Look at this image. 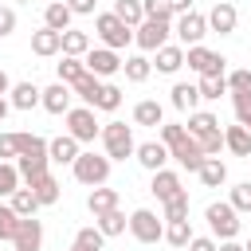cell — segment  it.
Instances as JSON below:
<instances>
[{
  "instance_id": "f5cc1de1",
  "label": "cell",
  "mask_w": 251,
  "mask_h": 251,
  "mask_svg": "<svg viewBox=\"0 0 251 251\" xmlns=\"http://www.w3.org/2000/svg\"><path fill=\"white\" fill-rule=\"evenodd\" d=\"M67 4H71L75 16H94V4H98V0H67Z\"/></svg>"
},
{
  "instance_id": "836d02e7",
  "label": "cell",
  "mask_w": 251,
  "mask_h": 251,
  "mask_svg": "<svg viewBox=\"0 0 251 251\" xmlns=\"http://www.w3.org/2000/svg\"><path fill=\"white\" fill-rule=\"evenodd\" d=\"M165 243L169 247H188L192 243V224L188 220H169L165 224Z\"/></svg>"
},
{
  "instance_id": "ac0fdd59",
  "label": "cell",
  "mask_w": 251,
  "mask_h": 251,
  "mask_svg": "<svg viewBox=\"0 0 251 251\" xmlns=\"http://www.w3.org/2000/svg\"><path fill=\"white\" fill-rule=\"evenodd\" d=\"M31 51L35 55H43V59H51V55H59L63 51V31H55V27H39V31H31Z\"/></svg>"
},
{
  "instance_id": "3957f363",
  "label": "cell",
  "mask_w": 251,
  "mask_h": 251,
  "mask_svg": "<svg viewBox=\"0 0 251 251\" xmlns=\"http://www.w3.org/2000/svg\"><path fill=\"white\" fill-rule=\"evenodd\" d=\"M102 153L110 161H126L137 153V141H133V126L126 122H106L102 126Z\"/></svg>"
},
{
  "instance_id": "bcb514c9",
  "label": "cell",
  "mask_w": 251,
  "mask_h": 251,
  "mask_svg": "<svg viewBox=\"0 0 251 251\" xmlns=\"http://www.w3.org/2000/svg\"><path fill=\"white\" fill-rule=\"evenodd\" d=\"M231 208L235 212H251V180H243V184L231 188Z\"/></svg>"
},
{
  "instance_id": "91938a15",
  "label": "cell",
  "mask_w": 251,
  "mask_h": 251,
  "mask_svg": "<svg viewBox=\"0 0 251 251\" xmlns=\"http://www.w3.org/2000/svg\"><path fill=\"white\" fill-rule=\"evenodd\" d=\"M16 4H31V0H16Z\"/></svg>"
},
{
  "instance_id": "484cf974",
  "label": "cell",
  "mask_w": 251,
  "mask_h": 251,
  "mask_svg": "<svg viewBox=\"0 0 251 251\" xmlns=\"http://www.w3.org/2000/svg\"><path fill=\"white\" fill-rule=\"evenodd\" d=\"M169 94H173V106H176L180 114H192L196 102H200V86H196V82H176Z\"/></svg>"
},
{
  "instance_id": "cb8c5ba5",
  "label": "cell",
  "mask_w": 251,
  "mask_h": 251,
  "mask_svg": "<svg viewBox=\"0 0 251 251\" xmlns=\"http://www.w3.org/2000/svg\"><path fill=\"white\" fill-rule=\"evenodd\" d=\"M224 145H227L235 157H247V161H251V129H247V126H239V122L227 126V129H224Z\"/></svg>"
},
{
  "instance_id": "5b68a950",
  "label": "cell",
  "mask_w": 251,
  "mask_h": 251,
  "mask_svg": "<svg viewBox=\"0 0 251 251\" xmlns=\"http://www.w3.org/2000/svg\"><path fill=\"white\" fill-rule=\"evenodd\" d=\"M204 220H208L216 239H235L239 235V212L231 208V200H212L204 208Z\"/></svg>"
},
{
  "instance_id": "f1b7e54d",
  "label": "cell",
  "mask_w": 251,
  "mask_h": 251,
  "mask_svg": "<svg viewBox=\"0 0 251 251\" xmlns=\"http://www.w3.org/2000/svg\"><path fill=\"white\" fill-rule=\"evenodd\" d=\"M8 204L16 208V216H35V212L43 208V204H39V196H35V192H31L27 184H20V188H16L12 196H8Z\"/></svg>"
},
{
  "instance_id": "db71d44e",
  "label": "cell",
  "mask_w": 251,
  "mask_h": 251,
  "mask_svg": "<svg viewBox=\"0 0 251 251\" xmlns=\"http://www.w3.org/2000/svg\"><path fill=\"white\" fill-rule=\"evenodd\" d=\"M169 4H173V12H176V16H184V12H192V0H169Z\"/></svg>"
},
{
  "instance_id": "11a10c76",
  "label": "cell",
  "mask_w": 251,
  "mask_h": 251,
  "mask_svg": "<svg viewBox=\"0 0 251 251\" xmlns=\"http://www.w3.org/2000/svg\"><path fill=\"white\" fill-rule=\"evenodd\" d=\"M220 251H247V247L235 243V239H220Z\"/></svg>"
},
{
  "instance_id": "7bdbcfd3",
  "label": "cell",
  "mask_w": 251,
  "mask_h": 251,
  "mask_svg": "<svg viewBox=\"0 0 251 251\" xmlns=\"http://www.w3.org/2000/svg\"><path fill=\"white\" fill-rule=\"evenodd\" d=\"M118 106H122V86H114V82H102V94H98L94 110H118Z\"/></svg>"
},
{
  "instance_id": "7a4b0ae2",
  "label": "cell",
  "mask_w": 251,
  "mask_h": 251,
  "mask_svg": "<svg viewBox=\"0 0 251 251\" xmlns=\"http://www.w3.org/2000/svg\"><path fill=\"white\" fill-rule=\"evenodd\" d=\"M47 165H51V157H47V137H39V133H20V157H16V169H20L24 184H31L35 176H43Z\"/></svg>"
},
{
  "instance_id": "83f0119b",
  "label": "cell",
  "mask_w": 251,
  "mask_h": 251,
  "mask_svg": "<svg viewBox=\"0 0 251 251\" xmlns=\"http://www.w3.org/2000/svg\"><path fill=\"white\" fill-rule=\"evenodd\" d=\"M122 71H126V82H145L153 75V59L149 55H129V59H122Z\"/></svg>"
},
{
  "instance_id": "f6af8a7d",
  "label": "cell",
  "mask_w": 251,
  "mask_h": 251,
  "mask_svg": "<svg viewBox=\"0 0 251 251\" xmlns=\"http://www.w3.org/2000/svg\"><path fill=\"white\" fill-rule=\"evenodd\" d=\"M161 208H165V220H188V192H180V196L165 200Z\"/></svg>"
},
{
  "instance_id": "7402d4cb",
  "label": "cell",
  "mask_w": 251,
  "mask_h": 251,
  "mask_svg": "<svg viewBox=\"0 0 251 251\" xmlns=\"http://www.w3.org/2000/svg\"><path fill=\"white\" fill-rule=\"evenodd\" d=\"M71 20H75V12H71V4H67V0H47V8H43V24H47V27L67 31V27H71Z\"/></svg>"
},
{
  "instance_id": "2e32d148",
  "label": "cell",
  "mask_w": 251,
  "mask_h": 251,
  "mask_svg": "<svg viewBox=\"0 0 251 251\" xmlns=\"http://www.w3.org/2000/svg\"><path fill=\"white\" fill-rule=\"evenodd\" d=\"M133 157H137V165H141V169L157 173V169H165V161H169V145H165V141H141Z\"/></svg>"
},
{
  "instance_id": "30bf717a",
  "label": "cell",
  "mask_w": 251,
  "mask_h": 251,
  "mask_svg": "<svg viewBox=\"0 0 251 251\" xmlns=\"http://www.w3.org/2000/svg\"><path fill=\"white\" fill-rule=\"evenodd\" d=\"M173 31H176V43H180V47H196V43L208 35V16H200V12H184V16H176Z\"/></svg>"
},
{
  "instance_id": "ab89813d",
  "label": "cell",
  "mask_w": 251,
  "mask_h": 251,
  "mask_svg": "<svg viewBox=\"0 0 251 251\" xmlns=\"http://www.w3.org/2000/svg\"><path fill=\"white\" fill-rule=\"evenodd\" d=\"M141 8H145V20H165V24L176 20V12H173L169 0H141Z\"/></svg>"
},
{
  "instance_id": "9c48e42d",
  "label": "cell",
  "mask_w": 251,
  "mask_h": 251,
  "mask_svg": "<svg viewBox=\"0 0 251 251\" xmlns=\"http://www.w3.org/2000/svg\"><path fill=\"white\" fill-rule=\"evenodd\" d=\"M129 235H133L137 243H157V239H165V216H157V212H149V208H137V212L129 216Z\"/></svg>"
},
{
  "instance_id": "816d5d0a",
  "label": "cell",
  "mask_w": 251,
  "mask_h": 251,
  "mask_svg": "<svg viewBox=\"0 0 251 251\" xmlns=\"http://www.w3.org/2000/svg\"><path fill=\"white\" fill-rule=\"evenodd\" d=\"M188 251H220V243H216V235H192Z\"/></svg>"
},
{
  "instance_id": "4dcf8cb0",
  "label": "cell",
  "mask_w": 251,
  "mask_h": 251,
  "mask_svg": "<svg viewBox=\"0 0 251 251\" xmlns=\"http://www.w3.org/2000/svg\"><path fill=\"white\" fill-rule=\"evenodd\" d=\"M220 129V118L216 114H208V110H192L188 114V133L192 137H208V133H216Z\"/></svg>"
},
{
  "instance_id": "7dc6e473",
  "label": "cell",
  "mask_w": 251,
  "mask_h": 251,
  "mask_svg": "<svg viewBox=\"0 0 251 251\" xmlns=\"http://www.w3.org/2000/svg\"><path fill=\"white\" fill-rule=\"evenodd\" d=\"M20 157V133H0V161H16Z\"/></svg>"
},
{
  "instance_id": "1f68e13d",
  "label": "cell",
  "mask_w": 251,
  "mask_h": 251,
  "mask_svg": "<svg viewBox=\"0 0 251 251\" xmlns=\"http://www.w3.org/2000/svg\"><path fill=\"white\" fill-rule=\"evenodd\" d=\"M71 90H75V94L82 98V106H94V102H98V94H102V78L86 71V75H82V78H78V82H75Z\"/></svg>"
},
{
  "instance_id": "277c9868",
  "label": "cell",
  "mask_w": 251,
  "mask_h": 251,
  "mask_svg": "<svg viewBox=\"0 0 251 251\" xmlns=\"http://www.w3.org/2000/svg\"><path fill=\"white\" fill-rule=\"evenodd\" d=\"M110 157L106 153H94V149H86V153H78V161L71 165L75 169V180L78 184H86V188H98V184H106L110 180Z\"/></svg>"
},
{
  "instance_id": "6f0895ef",
  "label": "cell",
  "mask_w": 251,
  "mask_h": 251,
  "mask_svg": "<svg viewBox=\"0 0 251 251\" xmlns=\"http://www.w3.org/2000/svg\"><path fill=\"white\" fill-rule=\"evenodd\" d=\"M8 106H12V102H4V94H0V122L8 118Z\"/></svg>"
},
{
  "instance_id": "44dd1931",
  "label": "cell",
  "mask_w": 251,
  "mask_h": 251,
  "mask_svg": "<svg viewBox=\"0 0 251 251\" xmlns=\"http://www.w3.org/2000/svg\"><path fill=\"white\" fill-rule=\"evenodd\" d=\"M71 94H75V90H71L67 82H51V86L43 90V110H47V114H67V110H71Z\"/></svg>"
},
{
  "instance_id": "f546056e",
  "label": "cell",
  "mask_w": 251,
  "mask_h": 251,
  "mask_svg": "<svg viewBox=\"0 0 251 251\" xmlns=\"http://www.w3.org/2000/svg\"><path fill=\"white\" fill-rule=\"evenodd\" d=\"M94 224H98V231L110 239V235H122L126 227H129V220H126V212L122 208H110V212H102V216H94Z\"/></svg>"
},
{
  "instance_id": "74e56055",
  "label": "cell",
  "mask_w": 251,
  "mask_h": 251,
  "mask_svg": "<svg viewBox=\"0 0 251 251\" xmlns=\"http://www.w3.org/2000/svg\"><path fill=\"white\" fill-rule=\"evenodd\" d=\"M20 184H24V176H20L16 161H0V200H4V196H12Z\"/></svg>"
},
{
  "instance_id": "4fadbf2b",
  "label": "cell",
  "mask_w": 251,
  "mask_h": 251,
  "mask_svg": "<svg viewBox=\"0 0 251 251\" xmlns=\"http://www.w3.org/2000/svg\"><path fill=\"white\" fill-rule=\"evenodd\" d=\"M12 247H16V251H39V247H43V220L24 216L20 227H16V235H12Z\"/></svg>"
},
{
  "instance_id": "e0dca14e",
  "label": "cell",
  "mask_w": 251,
  "mask_h": 251,
  "mask_svg": "<svg viewBox=\"0 0 251 251\" xmlns=\"http://www.w3.org/2000/svg\"><path fill=\"white\" fill-rule=\"evenodd\" d=\"M149 192L165 204V200H173V196H180L184 192V184H180V176L173 173V169H157L153 173V184H149Z\"/></svg>"
},
{
  "instance_id": "d6a6232c",
  "label": "cell",
  "mask_w": 251,
  "mask_h": 251,
  "mask_svg": "<svg viewBox=\"0 0 251 251\" xmlns=\"http://www.w3.org/2000/svg\"><path fill=\"white\" fill-rule=\"evenodd\" d=\"M27 188H31V192H35V196H39V204H43V208H47V204H55V200H59V180H55V176H51V173H43V176H35V180H31V184H27Z\"/></svg>"
},
{
  "instance_id": "b9f144b4",
  "label": "cell",
  "mask_w": 251,
  "mask_h": 251,
  "mask_svg": "<svg viewBox=\"0 0 251 251\" xmlns=\"http://www.w3.org/2000/svg\"><path fill=\"white\" fill-rule=\"evenodd\" d=\"M231 106H235L239 126H247V129H251V90H231Z\"/></svg>"
},
{
  "instance_id": "8992f818",
  "label": "cell",
  "mask_w": 251,
  "mask_h": 251,
  "mask_svg": "<svg viewBox=\"0 0 251 251\" xmlns=\"http://www.w3.org/2000/svg\"><path fill=\"white\" fill-rule=\"evenodd\" d=\"M94 35L102 39V47H114V51H122V47H129V43H133V27H129V24H122L114 12L94 16Z\"/></svg>"
},
{
  "instance_id": "94428289",
  "label": "cell",
  "mask_w": 251,
  "mask_h": 251,
  "mask_svg": "<svg viewBox=\"0 0 251 251\" xmlns=\"http://www.w3.org/2000/svg\"><path fill=\"white\" fill-rule=\"evenodd\" d=\"M243 247H247V251H251V239H247V243H243Z\"/></svg>"
},
{
  "instance_id": "f907efd6",
  "label": "cell",
  "mask_w": 251,
  "mask_h": 251,
  "mask_svg": "<svg viewBox=\"0 0 251 251\" xmlns=\"http://www.w3.org/2000/svg\"><path fill=\"white\" fill-rule=\"evenodd\" d=\"M12 31H16V8L0 4V39H4V35H12Z\"/></svg>"
},
{
  "instance_id": "681fc988",
  "label": "cell",
  "mask_w": 251,
  "mask_h": 251,
  "mask_svg": "<svg viewBox=\"0 0 251 251\" xmlns=\"http://www.w3.org/2000/svg\"><path fill=\"white\" fill-rule=\"evenodd\" d=\"M231 90H251V71L239 67V71H227V94Z\"/></svg>"
},
{
  "instance_id": "9f6ffc18",
  "label": "cell",
  "mask_w": 251,
  "mask_h": 251,
  "mask_svg": "<svg viewBox=\"0 0 251 251\" xmlns=\"http://www.w3.org/2000/svg\"><path fill=\"white\" fill-rule=\"evenodd\" d=\"M12 90V78H8V71H0V94H8Z\"/></svg>"
},
{
  "instance_id": "e575fe53",
  "label": "cell",
  "mask_w": 251,
  "mask_h": 251,
  "mask_svg": "<svg viewBox=\"0 0 251 251\" xmlns=\"http://www.w3.org/2000/svg\"><path fill=\"white\" fill-rule=\"evenodd\" d=\"M86 51H90V35L78 31V27H67V31H63V55H78V59H82Z\"/></svg>"
},
{
  "instance_id": "ee69618b",
  "label": "cell",
  "mask_w": 251,
  "mask_h": 251,
  "mask_svg": "<svg viewBox=\"0 0 251 251\" xmlns=\"http://www.w3.org/2000/svg\"><path fill=\"white\" fill-rule=\"evenodd\" d=\"M75 243H82L86 251H102L106 235H102V231H98V224H94V227H78V231H75Z\"/></svg>"
},
{
  "instance_id": "ba28073f",
  "label": "cell",
  "mask_w": 251,
  "mask_h": 251,
  "mask_svg": "<svg viewBox=\"0 0 251 251\" xmlns=\"http://www.w3.org/2000/svg\"><path fill=\"white\" fill-rule=\"evenodd\" d=\"M184 63H188V71H196L200 78H204V75H227V59H224L220 51H208L204 43L184 47Z\"/></svg>"
},
{
  "instance_id": "603a6c76",
  "label": "cell",
  "mask_w": 251,
  "mask_h": 251,
  "mask_svg": "<svg viewBox=\"0 0 251 251\" xmlns=\"http://www.w3.org/2000/svg\"><path fill=\"white\" fill-rule=\"evenodd\" d=\"M133 126H165V110H161V102L157 98H141L137 106H133Z\"/></svg>"
},
{
  "instance_id": "60d3db41",
  "label": "cell",
  "mask_w": 251,
  "mask_h": 251,
  "mask_svg": "<svg viewBox=\"0 0 251 251\" xmlns=\"http://www.w3.org/2000/svg\"><path fill=\"white\" fill-rule=\"evenodd\" d=\"M20 220H24V216H16V208H12V204H0V239H8V243H12V235H16Z\"/></svg>"
},
{
  "instance_id": "ffe728a7",
  "label": "cell",
  "mask_w": 251,
  "mask_h": 251,
  "mask_svg": "<svg viewBox=\"0 0 251 251\" xmlns=\"http://www.w3.org/2000/svg\"><path fill=\"white\" fill-rule=\"evenodd\" d=\"M12 106L16 110H35V106H43V90L35 86V82H12Z\"/></svg>"
},
{
  "instance_id": "d590c367",
  "label": "cell",
  "mask_w": 251,
  "mask_h": 251,
  "mask_svg": "<svg viewBox=\"0 0 251 251\" xmlns=\"http://www.w3.org/2000/svg\"><path fill=\"white\" fill-rule=\"evenodd\" d=\"M114 16L122 24H129V27H137L145 20V8H141V0H114Z\"/></svg>"
},
{
  "instance_id": "9a60e30c",
  "label": "cell",
  "mask_w": 251,
  "mask_h": 251,
  "mask_svg": "<svg viewBox=\"0 0 251 251\" xmlns=\"http://www.w3.org/2000/svg\"><path fill=\"white\" fill-rule=\"evenodd\" d=\"M78 153H82V149H78V141H75L71 133H59V137L47 141V157H51L55 165H75Z\"/></svg>"
},
{
  "instance_id": "680465c9",
  "label": "cell",
  "mask_w": 251,
  "mask_h": 251,
  "mask_svg": "<svg viewBox=\"0 0 251 251\" xmlns=\"http://www.w3.org/2000/svg\"><path fill=\"white\" fill-rule=\"evenodd\" d=\"M71 251H86V247H82V243H71Z\"/></svg>"
},
{
  "instance_id": "4316f807",
  "label": "cell",
  "mask_w": 251,
  "mask_h": 251,
  "mask_svg": "<svg viewBox=\"0 0 251 251\" xmlns=\"http://www.w3.org/2000/svg\"><path fill=\"white\" fill-rule=\"evenodd\" d=\"M118 188H106V184H98V188H90V196H86V208L94 212V216H102V212H110V208H118Z\"/></svg>"
},
{
  "instance_id": "d4e9b609",
  "label": "cell",
  "mask_w": 251,
  "mask_h": 251,
  "mask_svg": "<svg viewBox=\"0 0 251 251\" xmlns=\"http://www.w3.org/2000/svg\"><path fill=\"white\" fill-rule=\"evenodd\" d=\"M196 176H200L204 188H220V184H227V165L220 157H204V165H200Z\"/></svg>"
},
{
  "instance_id": "8fae6325",
  "label": "cell",
  "mask_w": 251,
  "mask_h": 251,
  "mask_svg": "<svg viewBox=\"0 0 251 251\" xmlns=\"http://www.w3.org/2000/svg\"><path fill=\"white\" fill-rule=\"evenodd\" d=\"M169 31H173V24H165V20H141L133 27V43L141 51H157V47L169 43Z\"/></svg>"
},
{
  "instance_id": "52a82bcc",
  "label": "cell",
  "mask_w": 251,
  "mask_h": 251,
  "mask_svg": "<svg viewBox=\"0 0 251 251\" xmlns=\"http://www.w3.org/2000/svg\"><path fill=\"white\" fill-rule=\"evenodd\" d=\"M63 118H67V133H71L78 145L102 137V126H98V118H94V106H71Z\"/></svg>"
},
{
  "instance_id": "c3c4849f",
  "label": "cell",
  "mask_w": 251,
  "mask_h": 251,
  "mask_svg": "<svg viewBox=\"0 0 251 251\" xmlns=\"http://www.w3.org/2000/svg\"><path fill=\"white\" fill-rule=\"evenodd\" d=\"M196 141H200L204 157H216L220 149H227V145H224V129H216V133H208V137H196Z\"/></svg>"
},
{
  "instance_id": "d6986e66",
  "label": "cell",
  "mask_w": 251,
  "mask_h": 251,
  "mask_svg": "<svg viewBox=\"0 0 251 251\" xmlns=\"http://www.w3.org/2000/svg\"><path fill=\"white\" fill-rule=\"evenodd\" d=\"M153 55H157L153 67H157L161 75H176V71L184 67V47H180V43H165V47H157Z\"/></svg>"
},
{
  "instance_id": "f35d334b",
  "label": "cell",
  "mask_w": 251,
  "mask_h": 251,
  "mask_svg": "<svg viewBox=\"0 0 251 251\" xmlns=\"http://www.w3.org/2000/svg\"><path fill=\"white\" fill-rule=\"evenodd\" d=\"M200 98H208V102H216L220 94H227V75H204L200 82Z\"/></svg>"
},
{
  "instance_id": "6da1fadb",
  "label": "cell",
  "mask_w": 251,
  "mask_h": 251,
  "mask_svg": "<svg viewBox=\"0 0 251 251\" xmlns=\"http://www.w3.org/2000/svg\"><path fill=\"white\" fill-rule=\"evenodd\" d=\"M161 141L169 145V157H173L180 169H188V173H200V165H204V149H200V141L188 133V126L165 122V126H161Z\"/></svg>"
},
{
  "instance_id": "8d00e7d4",
  "label": "cell",
  "mask_w": 251,
  "mask_h": 251,
  "mask_svg": "<svg viewBox=\"0 0 251 251\" xmlns=\"http://www.w3.org/2000/svg\"><path fill=\"white\" fill-rule=\"evenodd\" d=\"M82 75H86V63H82L78 55H63V63H59V82L75 86V82H78Z\"/></svg>"
},
{
  "instance_id": "5bb4252c",
  "label": "cell",
  "mask_w": 251,
  "mask_h": 251,
  "mask_svg": "<svg viewBox=\"0 0 251 251\" xmlns=\"http://www.w3.org/2000/svg\"><path fill=\"white\" fill-rule=\"evenodd\" d=\"M235 24H239L235 4H231V0H216V4H212V12H208V31L231 35V31H235Z\"/></svg>"
},
{
  "instance_id": "7c38bea8",
  "label": "cell",
  "mask_w": 251,
  "mask_h": 251,
  "mask_svg": "<svg viewBox=\"0 0 251 251\" xmlns=\"http://www.w3.org/2000/svg\"><path fill=\"white\" fill-rule=\"evenodd\" d=\"M82 63H86V71L98 75V78H110V75L122 71V55H118L114 47H90V51L82 55Z\"/></svg>"
}]
</instances>
